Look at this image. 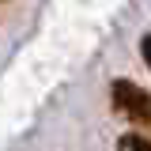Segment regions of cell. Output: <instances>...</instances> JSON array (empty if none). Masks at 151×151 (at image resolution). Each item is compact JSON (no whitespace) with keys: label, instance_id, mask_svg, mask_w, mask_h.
<instances>
[{"label":"cell","instance_id":"3957f363","mask_svg":"<svg viewBox=\"0 0 151 151\" xmlns=\"http://www.w3.org/2000/svg\"><path fill=\"white\" fill-rule=\"evenodd\" d=\"M140 53H144V60H147V68H151V34H144V42H140Z\"/></svg>","mask_w":151,"mask_h":151},{"label":"cell","instance_id":"7a4b0ae2","mask_svg":"<svg viewBox=\"0 0 151 151\" xmlns=\"http://www.w3.org/2000/svg\"><path fill=\"white\" fill-rule=\"evenodd\" d=\"M121 151H151V140H147V136L129 132V136H121Z\"/></svg>","mask_w":151,"mask_h":151},{"label":"cell","instance_id":"6da1fadb","mask_svg":"<svg viewBox=\"0 0 151 151\" xmlns=\"http://www.w3.org/2000/svg\"><path fill=\"white\" fill-rule=\"evenodd\" d=\"M110 94H113V110H121L136 125H151V94L144 87H136L132 79H113Z\"/></svg>","mask_w":151,"mask_h":151}]
</instances>
